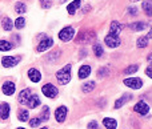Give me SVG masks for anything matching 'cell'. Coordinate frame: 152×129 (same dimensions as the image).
Returning <instances> with one entry per match:
<instances>
[{
    "instance_id": "10",
    "label": "cell",
    "mask_w": 152,
    "mask_h": 129,
    "mask_svg": "<svg viewBox=\"0 0 152 129\" xmlns=\"http://www.w3.org/2000/svg\"><path fill=\"white\" fill-rule=\"evenodd\" d=\"M134 111L136 112V113L142 115V116H145V115H148V112H150V107H148V104L144 103V101H139L137 104H135Z\"/></svg>"
},
{
    "instance_id": "28",
    "label": "cell",
    "mask_w": 152,
    "mask_h": 129,
    "mask_svg": "<svg viewBox=\"0 0 152 129\" xmlns=\"http://www.w3.org/2000/svg\"><path fill=\"white\" fill-rule=\"evenodd\" d=\"M145 23H143V21H136V23H132L131 24V29L132 31H143V29L145 28Z\"/></svg>"
},
{
    "instance_id": "38",
    "label": "cell",
    "mask_w": 152,
    "mask_h": 129,
    "mask_svg": "<svg viewBox=\"0 0 152 129\" xmlns=\"http://www.w3.org/2000/svg\"><path fill=\"white\" fill-rule=\"evenodd\" d=\"M145 75H147L150 79H152V65H150L147 69H145Z\"/></svg>"
},
{
    "instance_id": "6",
    "label": "cell",
    "mask_w": 152,
    "mask_h": 129,
    "mask_svg": "<svg viewBox=\"0 0 152 129\" xmlns=\"http://www.w3.org/2000/svg\"><path fill=\"white\" fill-rule=\"evenodd\" d=\"M123 84L126 87L131 88V89H140L143 87V81L140 77H129V79H124Z\"/></svg>"
},
{
    "instance_id": "18",
    "label": "cell",
    "mask_w": 152,
    "mask_h": 129,
    "mask_svg": "<svg viewBox=\"0 0 152 129\" xmlns=\"http://www.w3.org/2000/svg\"><path fill=\"white\" fill-rule=\"evenodd\" d=\"M80 5H81L80 0H74V1H71L67 5V11H68L69 15H75V12L77 11V8H80Z\"/></svg>"
},
{
    "instance_id": "37",
    "label": "cell",
    "mask_w": 152,
    "mask_h": 129,
    "mask_svg": "<svg viewBox=\"0 0 152 129\" xmlns=\"http://www.w3.org/2000/svg\"><path fill=\"white\" fill-rule=\"evenodd\" d=\"M128 13H129L131 16H135V15L137 13V8H136V7H129V8H128Z\"/></svg>"
},
{
    "instance_id": "17",
    "label": "cell",
    "mask_w": 152,
    "mask_h": 129,
    "mask_svg": "<svg viewBox=\"0 0 152 129\" xmlns=\"http://www.w3.org/2000/svg\"><path fill=\"white\" fill-rule=\"evenodd\" d=\"M132 99V95H129V93H124L123 96H121L120 99H118V100L115 101V109H119L121 108V107L124 105V104L127 103V101H129Z\"/></svg>"
},
{
    "instance_id": "22",
    "label": "cell",
    "mask_w": 152,
    "mask_h": 129,
    "mask_svg": "<svg viewBox=\"0 0 152 129\" xmlns=\"http://www.w3.org/2000/svg\"><path fill=\"white\" fill-rule=\"evenodd\" d=\"M13 48L12 43L8 40H0V52H5V51H11Z\"/></svg>"
},
{
    "instance_id": "21",
    "label": "cell",
    "mask_w": 152,
    "mask_h": 129,
    "mask_svg": "<svg viewBox=\"0 0 152 129\" xmlns=\"http://www.w3.org/2000/svg\"><path fill=\"white\" fill-rule=\"evenodd\" d=\"M18 119H19V121H21V122H27L29 120L28 111H27V109H20L18 113Z\"/></svg>"
},
{
    "instance_id": "24",
    "label": "cell",
    "mask_w": 152,
    "mask_h": 129,
    "mask_svg": "<svg viewBox=\"0 0 152 129\" xmlns=\"http://www.w3.org/2000/svg\"><path fill=\"white\" fill-rule=\"evenodd\" d=\"M1 25H3V29H5V31H11V29L13 28V23L12 20H11L10 17H4L1 20Z\"/></svg>"
},
{
    "instance_id": "12",
    "label": "cell",
    "mask_w": 152,
    "mask_h": 129,
    "mask_svg": "<svg viewBox=\"0 0 152 129\" xmlns=\"http://www.w3.org/2000/svg\"><path fill=\"white\" fill-rule=\"evenodd\" d=\"M15 89H16V85L13 81H5L1 87V91L5 96H12L15 93Z\"/></svg>"
},
{
    "instance_id": "36",
    "label": "cell",
    "mask_w": 152,
    "mask_h": 129,
    "mask_svg": "<svg viewBox=\"0 0 152 129\" xmlns=\"http://www.w3.org/2000/svg\"><path fill=\"white\" fill-rule=\"evenodd\" d=\"M87 128H88V129H100V128H99V124H97V121H91V122H88Z\"/></svg>"
},
{
    "instance_id": "9",
    "label": "cell",
    "mask_w": 152,
    "mask_h": 129,
    "mask_svg": "<svg viewBox=\"0 0 152 129\" xmlns=\"http://www.w3.org/2000/svg\"><path fill=\"white\" fill-rule=\"evenodd\" d=\"M95 32L94 31H81L79 33V43H91V40L95 39Z\"/></svg>"
},
{
    "instance_id": "35",
    "label": "cell",
    "mask_w": 152,
    "mask_h": 129,
    "mask_svg": "<svg viewBox=\"0 0 152 129\" xmlns=\"http://www.w3.org/2000/svg\"><path fill=\"white\" fill-rule=\"evenodd\" d=\"M51 3H52V0H40V5H42V8H44V9L51 7Z\"/></svg>"
},
{
    "instance_id": "11",
    "label": "cell",
    "mask_w": 152,
    "mask_h": 129,
    "mask_svg": "<svg viewBox=\"0 0 152 129\" xmlns=\"http://www.w3.org/2000/svg\"><path fill=\"white\" fill-rule=\"evenodd\" d=\"M32 96V92L29 88H26V89H23L20 93H19L18 96V100H19V104H21V105H24V104H27L29 101V99H31Z\"/></svg>"
},
{
    "instance_id": "20",
    "label": "cell",
    "mask_w": 152,
    "mask_h": 129,
    "mask_svg": "<svg viewBox=\"0 0 152 129\" xmlns=\"http://www.w3.org/2000/svg\"><path fill=\"white\" fill-rule=\"evenodd\" d=\"M27 105H28V108H31V109H34V108H36L37 105H40L39 96H37V95H32L31 99H29V101L27 103Z\"/></svg>"
},
{
    "instance_id": "33",
    "label": "cell",
    "mask_w": 152,
    "mask_h": 129,
    "mask_svg": "<svg viewBox=\"0 0 152 129\" xmlns=\"http://www.w3.org/2000/svg\"><path fill=\"white\" fill-rule=\"evenodd\" d=\"M40 124H42V120H40L39 117H35V119L29 120V127L31 128H36V127H39Z\"/></svg>"
},
{
    "instance_id": "4",
    "label": "cell",
    "mask_w": 152,
    "mask_h": 129,
    "mask_svg": "<svg viewBox=\"0 0 152 129\" xmlns=\"http://www.w3.org/2000/svg\"><path fill=\"white\" fill-rule=\"evenodd\" d=\"M59 39L61 40V41H64V43H67V41H69V40H72L74 39V36H75V29H74V27H64L63 29H61L60 32H59Z\"/></svg>"
},
{
    "instance_id": "43",
    "label": "cell",
    "mask_w": 152,
    "mask_h": 129,
    "mask_svg": "<svg viewBox=\"0 0 152 129\" xmlns=\"http://www.w3.org/2000/svg\"><path fill=\"white\" fill-rule=\"evenodd\" d=\"M40 129H48V128H40Z\"/></svg>"
},
{
    "instance_id": "2",
    "label": "cell",
    "mask_w": 152,
    "mask_h": 129,
    "mask_svg": "<svg viewBox=\"0 0 152 129\" xmlns=\"http://www.w3.org/2000/svg\"><path fill=\"white\" fill-rule=\"evenodd\" d=\"M42 92H43V95L48 99H56L59 95V89L53 84H51V83H47V84L43 85Z\"/></svg>"
},
{
    "instance_id": "26",
    "label": "cell",
    "mask_w": 152,
    "mask_h": 129,
    "mask_svg": "<svg viewBox=\"0 0 152 129\" xmlns=\"http://www.w3.org/2000/svg\"><path fill=\"white\" fill-rule=\"evenodd\" d=\"M95 81H88V83H86V84L81 87V91H83L84 93H89V92H92V91L95 89Z\"/></svg>"
},
{
    "instance_id": "41",
    "label": "cell",
    "mask_w": 152,
    "mask_h": 129,
    "mask_svg": "<svg viewBox=\"0 0 152 129\" xmlns=\"http://www.w3.org/2000/svg\"><path fill=\"white\" fill-rule=\"evenodd\" d=\"M131 3H136V1H139V0H129Z\"/></svg>"
},
{
    "instance_id": "30",
    "label": "cell",
    "mask_w": 152,
    "mask_h": 129,
    "mask_svg": "<svg viewBox=\"0 0 152 129\" xmlns=\"http://www.w3.org/2000/svg\"><path fill=\"white\" fill-rule=\"evenodd\" d=\"M24 25H26V19L23 17V16H20V17H18L15 20V23H13V27H16L18 29H21L24 28Z\"/></svg>"
},
{
    "instance_id": "39",
    "label": "cell",
    "mask_w": 152,
    "mask_h": 129,
    "mask_svg": "<svg viewBox=\"0 0 152 129\" xmlns=\"http://www.w3.org/2000/svg\"><path fill=\"white\" fill-rule=\"evenodd\" d=\"M147 37H148V39H152V27H151V29H150V32H148V35H147Z\"/></svg>"
},
{
    "instance_id": "23",
    "label": "cell",
    "mask_w": 152,
    "mask_h": 129,
    "mask_svg": "<svg viewBox=\"0 0 152 129\" xmlns=\"http://www.w3.org/2000/svg\"><path fill=\"white\" fill-rule=\"evenodd\" d=\"M15 11H16L18 15H23V13L27 12V5L24 4V3H21V1L16 3L15 4Z\"/></svg>"
},
{
    "instance_id": "5",
    "label": "cell",
    "mask_w": 152,
    "mask_h": 129,
    "mask_svg": "<svg viewBox=\"0 0 152 129\" xmlns=\"http://www.w3.org/2000/svg\"><path fill=\"white\" fill-rule=\"evenodd\" d=\"M20 60L21 57H19V56H4V57H1V65L4 68H12L16 64L20 63Z\"/></svg>"
},
{
    "instance_id": "15",
    "label": "cell",
    "mask_w": 152,
    "mask_h": 129,
    "mask_svg": "<svg viewBox=\"0 0 152 129\" xmlns=\"http://www.w3.org/2000/svg\"><path fill=\"white\" fill-rule=\"evenodd\" d=\"M91 67L89 65H81L80 68H79V71H77V76H79V79L80 80H83V79H87V77L91 75Z\"/></svg>"
},
{
    "instance_id": "19",
    "label": "cell",
    "mask_w": 152,
    "mask_h": 129,
    "mask_svg": "<svg viewBox=\"0 0 152 129\" xmlns=\"http://www.w3.org/2000/svg\"><path fill=\"white\" fill-rule=\"evenodd\" d=\"M103 125H104L107 129H116V127H118V121H116L115 119L105 117V119H103Z\"/></svg>"
},
{
    "instance_id": "34",
    "label": "cell",
    "mask_w": 152,
    "mask_h": 129,
    "mask_svg": "<svg viewBox=\"0 0 152 129\" xmlns=\"http://www.w3.org/2000/svg\"><path fill=\"white\" fill-rule=\"evenodd\" d=\"M107 75H108V68L107 67H104V68H102V69L97 71V76L99 77H105Z\"/></svg>"
},
{
    "instance_id": "29",
    "label": "cell",
    "mask_w": 152,
    "mask_h": 129,
    "mask_svg": "<svg viewBox=\"0 0 152 129\" xmlns=\"http://www.w3.org/2000/svg\"><path fill=\"white\" fill-rule=\"evenodd\" d=\"M136 45L139 48H145L148 45V37L147 36H140L136 41Z\"/></svg>"
},
{
    "instance_id": "27",
    "label": "cell",
    "mask_w": 152,
    "mask_h": 129,
    "mask_svg": "<svg viewBox=\"0 0 152 129\" xmlns=\"http://www.w3.org/2000/svg\"><path fill=\"white\" fill-rule=\"evenodd\" d=\"M39 119L42 120V122L43 121H48V120H50V108H48V107H43L42 115H40Z\"/></svg>"
},
{
    "instance_id": "14",
    "label": "cell",
    "mask_w": 152,
    "mask_h": 129,
    "mask_svg": "<svg viewBox=\"0 0 152 129\" xmlns=\"http://www.w3.org/2000/svg\"><path fill=\"white\" fill-rule=\"evenodd\" d=\"M28 79L31 80L32 83H39L40 80H42V73H40L36 68H31L28 71Z\"/></svg>"
},
{
    "instance_id": "32",
    "label": "cell",
    "mask_w": 152,
    "mask_h": 129,
    "mask_svg": "<svg viewBox=\"0 0 152 129\" xmlns=\"http://www.w3.org/2000/svg\"><path fill=\"white\" fill-rule=\"evenodd\" d=\"M94 53L96 57H100L103 55V47L100 44H95L94 45Z\"/></svg>"
},
{
    "instance_id": "3",
    "label": "cell",
    "mask_w": 152,
    "mask_h": 129,
    "mask_svg": "<svg viewBox=\"0 0 152 129\" xmlns=\"http://www.w3.org/2000/svg\"><path fill=\"white\" fill-rule=\"evenodd\" d=\"M40 39L42 40H40V43L36 47L37 52H44V51L50 49V48L53 45V40L51 39V37H47L45 35H40Z\"/></svg>"
},
{
    "instance_id": "40",
    "label": "cell",
    "mask_w": 152,
    "mask_h": 129,
    "mask_svg": "<svg viewBox=\"0 0 152 129\" xmlns=\"http://www.w3.org/2000/svg\"><path fill=\"white\" fill-rule=\"evenodd\" d=\"M147 60H148V61H152V53H151V55H148V57H147Z\"/></svg>"
},
{
    "instance_id": "7",
    "label": "cell",
    "mask_w": 152,
    "mask_h": 129,
    "mask_svg": "<svg viewBox=\"0 0 152 129\" xmlns=\"http://www.w3.org/2000/svg\"><path fill=\"white\" fill-rule=\"evenodd\" d=\"M104 43H105V45L110 47V48H118L119 45H120L121 40H120L119 36H113V35L108 33L107 36L104 37Z\"/></svg>"
},
{
    "instance_id": "31",
    "label": "cell",
    "mask_w": 152,
    "mask_h": 129,
    "mask_svg": "<svg viewBox=\"0 0 152 129\" xmlns=\"http://www.w3.org/2000/svg\"><path fill=\"white\" fill-rule=\"evenodd\" d=\"M137 69H139V65H137V64H134V65H129L128 68H126L123 72L126 75H129V73H135V72H137Z\"/></svg>"
},
{
    "instance_id": "25",
    "label": "cell",
    "mask_w": 152,
    "mask_h": 129,
    "mask_svg": "<svg viewBox=\"0 0 152 129\" xmlns=\"http://www.w3.org/2000/svg\"><path fill=\"white\" fill-rule=\"evenodd\" d=\"M143 9H144L147 16H152V1L151 0H144V3H143Z\"/></svg>"
},
{
    "instance_id": "8",
    "label": "cell",
    "mask_w": 152,
    "mask_h": 129,
    "mask_svg": "<svg viewBox=\"0 0 152 129\" xmlns=\"http://www.w3.org/2000/svg\"><path fill=\"white\" fill-rule=\"evenodd\" d=\"M67 113H68V109L66 105H60L56 108L55 111V119L58 122H64L67 119Z\"/></svg>"
},
{
    "instance_id": "16",
    "label": "cell",
    "mask_w": 152,
    "mask_h": 129,
    "mask_svg": "<svg viewBox=\"0 0 152 129\" xmlns=\"http://www.w3.org/2000/svg\"><path fill=\"white\" fill-rule=\"evenodd\" d=\"M121 29H123V25H121L120 23H118V21H112L110 25V33L113 35V36H119L121 32Z\"/></svg>"
},
{
    "instance_id": "13",
    "label": "cell",
    "mask_w": 152,
    "mask_h": 129,
    "mask_svg": "<svg viewBox=\"0 0 152 129\" xmlns=\"http://www.w3.org/2000/svg\"><path fill=\"white\" fill-rule=\"evenodd\" d=\"M11 112V107L8 103H1L0 104V119L1 120H8Z\"/></svg>"
},
{
    "instance_id": "42",
    "label": "cell",
    "mask_w": 152,
    "mask_h": 129,
    "mask_svg": "<svg viewBox=\"0 0 152 129\" xmlns=\"http://www.w3.org/2000/svg\"><path fill=\"white\" fill-rule=\"evenodd\" d=\"M16 129H24V128H21V127H20V128H16Z\"/></svg>"
},
{
    "instance_id": "1",
    "label": "cell",
    "mask_w": 152,
    "mask_h": 129,
    "mask_svg": "<svg viewBox=\"0 0 152 129\" xmlns=\"http://www.w3.org/2000/svg\"><path fill=\"white\" fill-rule=\"evenodd\" d=\"M71 64H67L66 67H63L61 69H59L56 72V80L59 81V84L66 85L71 81Z\"/></svg>"
}]
</instances>
